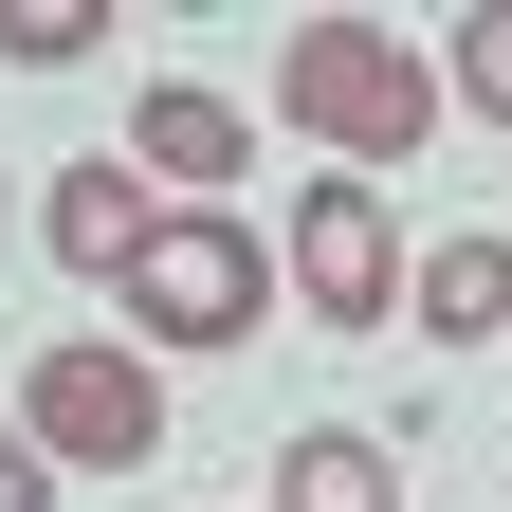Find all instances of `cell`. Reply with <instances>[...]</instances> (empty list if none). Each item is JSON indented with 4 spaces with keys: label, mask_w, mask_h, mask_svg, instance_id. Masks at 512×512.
I'll return each instance as SVG.
<instances>
[{
    "label": "cell",
    "mask_w": 512,
    "mask_h": 512,
    "mask_svg": "<svg viewBox=\"0 0 512 512\" xmlns=\"http://www.w3.org/2000/svg\"><path fill=\"white\" fill-rule=\"evenodd\" d=\"M421 275H403V220H384V183L330 165V183H293V311L311 330H384Z\"/></svg>",
    "instance_id": "4"
},
{
    "label": "cell",
    "mask_w": 512,
    "mask_h": 512,
    "mask_svg": "<svg viewBox=\"0 0 512 512\" xmlns=\"http://www.w3.org/2000/svg\"><path fill=\"white\" fill-rule=\"evenodd\" d=\"M256 311H275V256H256L220 202H165L147 275H128V330H147V348H238Z\"/></svg>",
    "instance_id": "3"
},
{
    "label": "cell",
    "mask_w": 512,
    "mask_h": 512,
    "mask_svg": "<svg viewBox=\"0 0 512 512\" xmlns=\"http://www.w3.org/2000/svg\"><path fill=\"white\" fill-rule=\"evenodd\" d=\"M147 238H165V183L128 165V147H92L74 183H55V256H74L92 293H128V275H147Z\"/></svg>",
    "instance_id": "5"
},
{
    "label": "cell",
    "mask_w": 512,
    "mask_h": 512,
    "mask_svg": "<svg viewBox=\"0 0 512 512\" xmlns=\"http://www.w3.org/2000/svg\"><path fill=\"white\" fill-rule=\"evenodd\" d=\"M238 147H256V128H238V92H202V74H165L147 110H128V165H147V183H238Z\"/></svg>",
    "instance_id": "6"
},
{
    "label": "cell",
    "mask_w": 512,
    "mask_h": 512,
    "mask_svg": "<svg viewBox=\"0 0 512 512\" xmlns=\"http://www.w3.org/2000/svg\"><path fill=\"white\" fill-rule=\"evenodd\" d=\"M439 92L512 128V0H476V19H458V55H439Z\"/></svg>",
    "instance_id": "9"
},
{
    "label": "cell",
    "mask_w": 512,
    "mask_h": 512,
    "mask_svg": "<svg viewBox=\"0 0 512 512\" xmlns=\"http://www.w3.org/2000/svg\"><path fill=\"white\" fill-rule=\"evenodd\" d=\"M403 311H421V348H476V330H512V238H494V220H476V238H439Z\"/></svg>",
    "instance_id": "8"
},
{
    "label": "cell",
    "mask_w": 512,
    "mask_h": 512,
    "mask_svg": "<svg viewBox=\"0 0 512 512\" xmlns=\"http://www.w3.org/2000/svg\"><path fill=\"white\" fill-rule=\"evenodd\" d=\"M275 110L311 128V147H348V165H403L421 110H439V74H421V37H384V19H293Z\"/></svg>",
    "instance_id": "1"
},
{
    "label": "cell",
    "mask_w": 512,
    "mask_h": 512,
    "mask_svg": "<svg viewBox=\"0 0 512 512\" xmlns=\"http://www.w3.org/2000/svg\"><path fill=\"white\" fill-rule=\"evenodd\" d=\"M0 512H55V458H37L19 421H0Z\"/></svg>",
    "instance_id": "11"
},
{
    "label": "cell",
    "mask_w": 512,
    "mask_h": 512,
    "mask_svg": "<svg viewBox=\"0 0 512 512\" xmlns=\"http://www.w3.org/2000/svg\"><path fill=\"white\" fill-rule=\"evenodd\" d=\"M19 439H37L55 476H128V458H165V366H147V348H110V330L37 348V384H19Z\"/></svg>",
    "instance_id": "2"
},
{
    "label": "cell",
    "mask_w": 512,
    "mask_h": 512,
    "mask_svg": "<svg viewBox=\"0 0 512 512\" xmlns=\"http://www.w3.org/2000/svg\"><path fill=\"white\" fill-rule=\"evenodd\" d=\"M275 512H403V458L366 421H311V439H275Z\"/></svg>",
    "instance_id": "7"
},
{
    "label": "cell",
    "mask_w": 512,
    "mask_h": 512,
    "mask_svg": "<svg viewBox=\"0 0 512 512\" xmlns=\"http://www.w3.org/2000/svg\"><path fill=\"white\" fill-rule=\"evenodd\" d=\"M92 19H110V0H0V55H19V74H74Z\"/></svg>",
    "instance_id": "10"
}]
</instances>
